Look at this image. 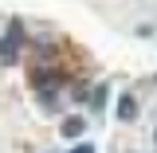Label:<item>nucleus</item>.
I'll list each match as a JSON object with an SVG mask.
<instances>
[{
  "instance_id": "nucleus-1",
  "label": "nucleus",
  "mask_w": 157,
  "mask_h": 153,
  "mask_svg": "<svg viewBox=\"0 0 157 153\" xmlns=\"http://www.w3.org/2000/svg\"><path fill=\"white\" fill-rule=\"evenodd\" d=\"M20 47H24V20L12 16V20H8V32L0 36V63L12 67V63L20 59Z\"/></svg>"
},
{
  "instance_id": "nucleus-4",
  "label": "nucleus",
  "mask_w": 157,
  "mask_h": 153,
  "mask_svg": "<svg viewBox=\"0 0 157 153\" xmlns=\"http://www.w3.org/2000/svg\"><path fill=\"white\" fill-rule=\"evenodd\" d=\"M86 98H90V110H94V114H102V110H106V98H110V86H106V82H98Z\"/></svg>"
},
{
  "instance_id": "nucleus-6",
  "label": "nucleus",
  "mask_w": 157,
  "mask_h": 153,
  "mask_svg": "<svg viewBox=\"0 0 157 153\" xmlns=\"http://www.w3.org/2000/svg\"><path fill=\"white\" fill-rule=\"evenodd\" d=\"M153 145H157V130H153Z\"/></svg>"
},
{
  "instance_id": "nucleus-2",
  "label": "nucleus",
  "mask_w": 157,
  "mask_h": 153,
  "mask_svg": "<svg viewBox=\"0 0 157 153\" xmlns=\"http://www.w3.org/2000/svg\"><path fill=\"white\" fill-rule=\"evenodd\" d=\"M59 134L71 137V141H78V137L86 134V118H82V114H67L63 122H59Z\"/></svg>"
},
{
  "instance_id": "nucleus-5",
  "label": "nucleus",
  "mask_w": 157,
  "mask_h": 153,
  "mask_svg": "<svg viewBox=\"0 0 157 153\" xmlns=\"http://www.w3.org/2000/svg\"><path fill=\"white\" fill-rule=\"evenodd\" d=\"M71 153H98V149H94V141H75Z\"/></svg>"
},
{
  "instance_id": "nucleus-3",
  "label": "nucleus",
  "mask_w": 157,
  "mask_h": 153,
  "mask_svg": "<svg viewBox=\"0 0 157 153\" xmlns=\"http://www.w3.org/2000/svg\"><path fill=\"white\" fill-rule=\"evenodd\" d=\"M114 114H118V118H122V122H134V118H137V114H141V110H137V98H134V94H130V90H126V94L118 98V110H114Z\"/></svg>"
}]
</instances>
